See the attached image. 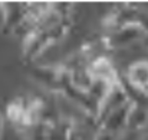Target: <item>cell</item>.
Returning <instances> with one entry per match:
<instances>
[{
  "mask_svg": "<svg viewBox=\"0 0 148 140\" xmlns=\"http://www.w3.org/2000/svg\"><path fill=\"white\" fill-rule=\"evenodd\" d=\"M145 38H147L145 30L138 23H131L116 30H112V33L105 39V42H106V48L119 49V48L134 45L137 42H143Z\"/></svg>",
  "mask_w": 148,
  "mask_h": 140,
  "instance_id": "obj_2",
  "label": "cell"
},
{
  "mask_svg": "<svg viewBox=\"0 0 148 140\" xmlns=\"http://www.w3.org/2000/svg\"><path fill=\"white\" fill-rule=\"evenodd\" d=\"M95 140H115V136H114L112 133H108V132L102 130L98 136H97V139Z\"/></svg>",
  "mask_w": 148,
  "mask_h": 140,
  "instance_id": "obj_5",
  "label": "cell"
},
{
  "mask_svg": "<svg viewBox=\"0 0 148 140\" xmlns=\"http://www.w3.org/2000/svg\"><path fill=\"white\" fill-rule=\"evenodd\" d=\"M124 81L132 88L148 95V61H135L132 62L124 77Z\"/></svg>",
  "mask_w": 148,
  "mask_h": 140,
  "instance_id": "obj_3",
  "label": "cell"
},
{
  "mask_svg": "<svg viewBox=\"0 0 148 140\" xmlns=\"http://www.w3.org/2000/svg\"><path fill=\"white\" fill-rule=\"evenodd\" d=\"M148 124V105L132 104L130 108L128 120H127V130L130 132H140Z\"/></svg>",
  "mask_w": 148,
  "mask_h": 140,
  "instance_id": "obj_4",
  "label": "cell"
},
{
  "mask_svg": "<svg viewBox=\"0 0 148 140\" xmlns=\"http://www.w3.org/2000/svg\"><path fill=\"white\" fill-rule=\"evenodd\" d=\"M88 74L92 82L103 84L106 87H114L121 82L118 71L106 56H95L91 59L88 64Z\"/></svg>",
  "mask_w": 148,
  "mask_h": 140,
  "instance_id": "obj_1",
  "label": "cell"
}]
</instances>
